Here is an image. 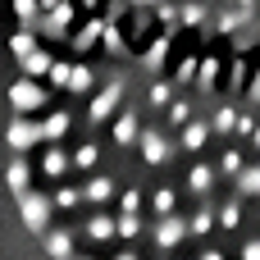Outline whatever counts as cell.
<instances>
[{"label":"cell","mask_w":260,"mask_h":260,"mask_svg":"<svg viewBox=\"0 0 260 260\" xmlns=\"http://www.w3.org/2000/svg\"><path fill=\"white\" fill-rule=\"evenodd\" d=\"M123 101H128V73H123V64H114V69L105 73V82L87 96V123H91V128H105V123L123 110Z\"/></svg>","instance_id":"6da1fadb"},{"label":"cell","mask_w":260,"mask_h":260,"mask_svg":"<svg viewBox=\"0 0 260 260\" xmlns=\"http://www.w3.org/2000/svg\"><path fill=\"white\" fill-rule=\"evenodd\" d=\"M50 105V87H41V78H18V82H9V110L14 114H41Z\"/></svg>","instance_id":"7a4b0ae2"},{"label":"cell","mask_w":260,"mask_h":260,"mask_svg":"<svg viewBox=\"0 0 260 260\" xmlns=\"http://www.w3.org/2000/svg\"><path fill=\"white\" fill-rule=\"evenodd\" d=\"M14 201H18V219H23V229H27L32 238H41V233L50 229V219H55V201L41 197L37 187L23 192V197H14Z\"/></svg>","instance_id":"3957f363"},{"label":"cell","mask_w":260,"mask_h":260,"mask_svg":"<svg viewBox=\"0 0 260 260\" xmlns=\"http://www.w3.org/2000/svg\"><path fill=\"white\" fill-rule=\"evenodd\" d=\"M137 133H142V110H137V101H123V110L110 119V142L119 151H133L137 146Z\"/></svg>","instance_id":"277c9868"},{"label":"cell","mask_w":260,"mask_h":260,"mask_svg":"<svg viewBox=\"0 0 260 260\" xmlns=\"http://www.w3.org/2000/svg\"><path fill=\"white\" fill-rule=\"evenodd\" d=\"M37 142H41V119L37 114H14L5 123V146L9 151H32Z\"/></svg>","instance_id":"5b68a950"},{"label":"cell","mask_w":260,"mask_h":260,"mask_svg":"<svg viewBox=\"0 0 260 260\" xmlns=\"http://www.w3.org/2000/svg\"><path fill=\"white\" fill-rule=\"evenodd\" d=\"M119 178L114 174H91L87 183H82V201L91 206V210H114V197H119Z\"/></svg>","instance_id":"8992f818"},{"label":"cell","mask_w":260,"mask_h":260,"mask_svg":"<svg viewBox=\"0 0 260 260\" xmlns=\"http://www.w3.org/2000/svg\"><path fill=\"white\" fill-rule=\"evenodd\" d=\"M82 238H87L91 247H110V242H119V219H114V210H91L87 224H82Z\"/></svg>","instance_id":"52a82bcc"},{"label":"cell","mask_w":260,"mask_h":260,"mask_svg":"<svg viewBox=\"0 0 260 260\" xmlns=\"http://www.w3.org/2000/svg\"><path fill=\"white\" fill-rule=\"evenodd\" d=\"M101 27H105V18L101 14H82V23L73 27V55H91L96 46H101Z\"/></svg>","instance_id":"ba28073f"},{"label":"cell","mask_w":260,"mask_h":260,"mask_svg":"<svg viewBox=\"0 0 260 260\" xmlns=\"http://www.w3.org/2000/svg\"><path fill=\"white\" fill-rule=\"evenodd\" d=\"M101 18H105V14H101ZM101 55H105V59H119V64L133 59V46H128V37H123V23H110V18H105V27H101Z\"/></svg>","instance_id":"9c48e42d"},{"label":"cell","mask_w":260,"mask_h":260,"mask_svg":"<svg viewBox=\"0 0 260 260\" xmlns=\"http://www.w3.org/2000/svg\"><path fill=\"white\" fill-rule=\"evenodd\" d=\"M32 178H37V165H27L23 151H14V160L5 165V187L14 197H23V192H32Z\"/></svg>","instance_id":"30bf717a"},{"label":"cell","mask_w":260,"mask_h":260,"mask_svg":"<svg viewBox=\"0 0 260 260\" xmlns=\"http://www.w3.org/2000/svg\"><path fill=\"white\" fill-rule=\"evenodd\" d=\"M69 169H73V155L64 151V142H46V151H41V174L55 178V183H64Z\"/></svg>","instance_id":"8fae6325"},{"label":"cell","mask_w":260,"mask_h":260,"mask_svg":"<svg viewBox=\"0 0 260 260\" xmlns=\"http://www.w3.org/2000/svg\"><path fill=\"white\" fill-rule=\"evenodd\" d=\"M41 247H46V256L50 260H73V229H46L41 233Z\"/></svg>","instance_id":"7c38bea8"},{"label":"cell","mask_w":260,"mask_h":260,"mask_svg":"<svg viewBox=\"0 0 260 260\" xmlns=\"http://www.w3.org/2000/svg\"><path fill=\"white\" fill-rule=\"evenodd\" d=\"M96 87H101V78H96V69H91L87 59H73V73H69V91L87 101V96H91Z\"/></svg>","instance_id":"4fadbf2b"},{"label":"cell","mask_w":260,"mask_h":260,"mask_svg":"<svg viewBox=\"0 0 260 260\" xmlns=\"http://www.w3.org/2000/svg\"><path fill=\"white\" fill-rule=\"evenodd\" d=\"M114 215H146V192L137 183H123L114 197Z\"/></svg>","instance_id":"5bb4252c"},{"label":"cell","mask_w":260,"mask_h":260,"mask_svg":"<svg viewBox=\"0 0 260 260\" xmlns=\"http://www.w3.org/2000/svg\"><path fill=\"white\" fill-rule=\"evenodd\" d=\"M69 128H73V114H69V110H50V114L41 119V142H64Z\"/></svg>","instance_id":"9a60e30c"},{"label":"cell","mask_w":260,"mask_h":260,"mask_svg":"<svg viewBox=\"0 0 260 260\" xmlns=\"http://www.w3.org/2000/svg\"><path fill=\"white\" fill-rule=\"evenodd\" d=\"M50 64H55V55H50L46 46H37L32 55H23V59H18V69H23L27 78H46V73H50Z\"/></svg>","instance_id":"2e32d148"},{"label":"cell","mask_w":260,"mask_h":260,"mask_svg":"<svg viewBox=\"0 0 260 260\" xmlns=\"http://www.w3.org/2000/svg\"><path fill=\"white\" fill-rule=\"evenodd\" d=\"M73 169L96 174V169H101V142H82V146H73Z\"/></svg>","instance_id":"e0dca14e"},{"label":"cell","mask_w":260,"mask_h":260,"mask_svg":"<svg viewBox=\"0 0 260 260\" xmlns=\"http://www.w3.org/2000/svg\"><path fill=\"white\" fill-rule=\"evenodd\" d=\"M37 37H41V32H32V27H18V32L9 37V55H14V59H23V55H32V50L41 46Z\"/></svg>","instance_id":"ac0fdd59"},{"label":"cell","mask_w":260,"mask_h":260,"mask_svg":"<svg viewBox=\"0 0 260 260\" xmlns=\"http://www.w3.org/2000/svg\"><path fill=\"white\" fill-rule=\"evenodd\" d=\"M50 201H55V210H78V206H87V201H82V187H69V183H59Z\"/></svg>","instance_id":"d6986e66"},{"label":"cell","mask_w":260,"mask_h":260,"mask_svg":"<svg viewBox=\"0 0 260 260\" xmlns=\"http://www.w3.org/2000/svg\"><path fill=\"white\" fill-rule=\"evenodd\" d=\"M69 73H73V64H69V59H55L46 78H50V87H55V91H69Z\"/></svg>","instance_id":"ffe728a7"},{"label":"cell","mask_w":260,"mask_h":260,"mask_svg":"<svg viewBox=\"0 0 260 260\" xmlns=\"http://www.w3.org/2000/svg\"><path fill=\"white\" fill-rule=\"evenodd\" d=\"M101 5H105V0H78V9H82V14H101Z\"/></svg>","instance_id":"44dd1931"},{"label":"cell","mask_w":260,"mask_h":260,"mask_svg":"<svg viewBox=\"0 0 260 260\" xmlns=\"http://www.w3.org/2000/svg\"><path fill=\"white\" fill-rule=\"evenodd\" d=\"M73 260H96V256H73Z\"/></svg>","instance_id":"7402d4cb"},{"label":"cell","mask_w":260,"mask_h":260,"mask_svg":"<svg viewBox=\"0 0 260 260\" xmlns=\"http://www.w3.org/2000/svg\"><path fill=\"white\" fill-rule=\"evenodd\" d=\"M73 5H78V0H73Z\"/></svg>","instance_id":"603a6c76"}]
</instances>
